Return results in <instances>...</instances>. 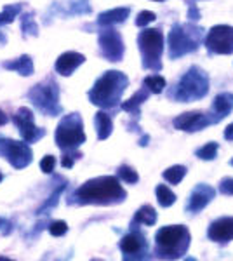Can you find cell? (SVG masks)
Listing matches in <instances>:
<instances>
[{
  "label": "cell",
  "mask_w": 233,
  "mask_h": 261,
  "mask_svg": "<svg viewBox=\"0 0 233 261\" xmlns=\"http://www.w3.org/2000/svg\"><path fill=\"white\" fill-rule=\"evenodd\" d=\"M120 251L123 260H144L148 255V242L143 234L130 232L120 239Z\"/></svg>",
  "instance_id": "cell-13"
},
{
  "label": "cell",
  "mask_w": 233,
  "mask_h": 261,
  "mask_svg": "<svg viewBox=\"0 0 233 261\" xmlns=\"http://www.w3.org/2000/svg\"><path fill=\"white\" fill-rule=\"evenodd\" d=\"M86 63V56L80 54L75 51H66L56 59L54 63V70L56 73H59L61 77H70L80 65Z\"/></svg>",
  "instance_id": "cell-17"
},
{
  "label": "cell",
  "mask_w": 233,
  "mask_h": 261,
  "mask_svg": "<svg viewBox=\"0 0 233 261\" xmlns=\"http://www.w3.org/2000/svg\"><path fill=\"white\" fill-rule=\"evenodd\" d=\"M54 167H56L54 155H45V157L40 160V169H42V172H45V174H51V172L54 171Z\"/></svg>",
  "instance_id": "cell-34"
},
{
  "label": "cell",
  "mask_w": 233,
  "mask_h": 261,
  "mask_svg": "<svg viewBox=\"0 0 233 261\" xmlns=\"http://www.w3.org/2000/svg\"><path fill=\"white\" fill-rule=\"evenodd\" d=\"M207 93H209V77L199 66H192L176 84L171 98L179 103H188V101L202 100Z\"/></svg>",
  "instance_id": "cell-4"
},
{
  "label": "cell",
  "mask_w": 233,
  "mask_h": 261,
  "mask_svg": "<svg viewBox=\"0 0 233 261\" xmlns=\"http://www.w3.org/2000/svg\"><path fill=\"white\" fill-rule=\"evenodd\" d=\"M19 12H21V3H7L2 12H0V26L12 23Z\"/></svg>",
  "instance_id": "cell-27"
},
{
  "label": "cell",
  "mask_w": 233,
  "mask_h": 261,
  "mask_svg": "<svg viewBox=\"0 0 233 261\" xmlns=\"http://www.w3.org/2000/svg\"><path fill=\"white\" fill-rule=\"evenodd\" d=\"M66 232H68V225H66V221H63V220L52 221V223L49 225V234H51L52 237H63Z\"/></svg>",
  "instance_id": "cell-32"
},
{
  "label": "cell",
  "mask_w": 233,
  "mask_h": 261,
  "mask_svg": "<svg viewBox=\"0 0 233 261\" xmlns=\"http://www.w3.org/2000/svg\"><path fill=\"white\" fill-rule=\"evenodd\" d=\"M54 139L59 150L75 151L80 144L86 143V132H84V121L79 114H70L59 121L54 132Z\"/></svg>",
  "instance_id": "cell-7"
},
{
  "label": "cell",
  "mask_w": 233,
  "mask_h": 261,
  "mask_svg": "<svg viewBox=\"0 0 233 261\" xmlns=\"http://www.w3.org/2000/svg\"><path fill=\"white\" fill-rule=\"evenodd\" d=\"M155 195H157V200L162 207H169L176 202V195L172 193V190L169 188L167 185H157Z\"/></svg>",
  "instance_id": "cell-24"
},
{
  "label": "cell",
  "mask_w": 233,
  "mask_h": 261,
  "mask_svg": "<svg viewBox=\"0 0 233 261\" xmlns=\"http://www.w3.org/2000/svg\"><path fill=\"white\" fill-rule=\"evenodd\" d=\"M0 157L5 158L14 169L28 167L33 162V151L26 141H16L10 137H0Z\"/></svg>",
  "instance_id": "cell-9"
},
{
  "label": "cell",
  "mask_w": 233,
  "mask_h": 261,
  "mask_svg": "<svg viewBox=\"0 0 233 261\" xmlns=\"http://www.w3.org/2000/svg\"><path fill=\"white\" fill-rule=\"evenodd\" d=\"M2 68L9 70V72H14V73H19L21 77H30V75H33V72H35L33 59H31V56H28V54H23L17 59H7V61L2 63Z\"/></svg>",
  "instance_id": "cell-18"
},
{
  "label": "cell",
  "mask_w": 233,
  "mask_h": 261,
  "mask_svg": "<svg viewBox=\"0 0 233 261\" xmlns=\"http://www.w3.org/2000/svg\"><path fill=\"white\" fill-rule=\"evenodd\" d=\"M153 2H164V0H153Z\"/></svg>",
  "instance_id": "cell-41"
},
{
  "label": "cell",
  "mask_w": 233,
  "mask_h": 261,
  "mask_svg": "<svg viewBox=\"0 0 233 261\" xmlns=\"http://www.w3.org/2000/svg\"><path fill=\"white\" fill-rule=\"evenodd\" d=\"M127 197L116 176H100L80 185L70 195L68 204L77 206H115Z\"/></svg>",
  "instance_id": "cell-1"
},
{
  "label": "cell",
  "mask_w": 233,
  "mask_h": 261,
  "mask_svg": "<svg viewBox=\"0 0 233 261\" xmlns=\"http://www.w3.org/2000/svg\"><path fill=\"white\" fill-rule=\"evenodd\" d=\"M218 148H220V144H218L216 141H211V143H207L206 146L197 150V157L202 158V160H213V158H216V155H218Z\"/></svg>",
  "instance_id": "cell-29"
},
{
  "label": "cell",
  "mask_w": 233,
  "mask_h": 261,
  "mask_svg": "<svg viewBox=\"0 0 233 261\" xmlns=\"http://www.w3.org/2000/svg\"><path fill=\"white\" fill-rule=\"evenodd\" d=\"M79 157H80L79 151H65V155H63V158H61V165L65 169L73 167V164H75V158H79Z\"/></svg>",
  "instance_id": "cell-35"
},
{
  "label": "cell",
  "mask_w": 233,
  "mask_h": 261,
  "mask_svg": "<svg viewBox=\"0 0 233 261\" xmlns=\"http://www.w3.org/2000/svg\"><path fill=\"white\" fill-rule=\"evenodd\" d=\"M143 68L160 72L162 70V52H164V35L158 28H144L137 35Z\"/></svg>",
  "instance_id": "cell-6"
},
{
  "label": "cell",
  "mask_w": 233,
  "mask_h": 261,
  "mask_svg": "<svg viewBox=\"0 0 233 261\" xmlns=\"http://www.w3.org/2000/svg\"><path fill=\"white\" fill-rule=\"evenodd\" d=\"M155 19H157L155 12H151V10H141V12L137 14V17H136V24L139 28H144V26H148L150 23H153Z\"/></svg>",
  "instance_id": "cell-33"
},
{
  "label": "cell",
  "mask_w": 233,
  "mask_h": 261,
  "mask_svg": "<svg viewBox=\"0 0 233 261\" xmlns=\"http://www.w3.org/2000/svg\"><path fill=\"white\" fill-rule=\"evenodd\" d=\"M213 110L218 115V119H223L225 115H228L233 110V94L232 93H221L214 98Z\"/></svg>",
  "instance_id": "cell-21"
},
{
  "label": "cell",
  "mask_w": 233,
  "mask_h": 261,
  "mask_svg": "<svg viewBox=\"0 0 233 261\" xmlns=\"http://www.w3.org/2000/svg\"><path fill=\"white\" fill-rule=\"evenodd\" d=\"M199 33V30L193 26H183V24H174L169 33V58L178 59L185 54L197 51L199 47V38L193 35Z\"/></svg>",
  "instance_id": "cell-8"
},
{
  "label": "cell",
  "mask_w": 233,
  "mask_h": 261,
  "mask_svg": "<svg viewBox=\"0 0 233 261\" xmlns=\"http://www.w3.org/2000/svg\"><path fill=\"white\" fill-rule=\"evenodd\" d=\"M12 122L16 124L23 141H26L28 144L37 143L38 139H42V137L45 136V130L35 126L33 112L26 107H21L19 110L12 115Z\"/></svg>",
  "instance_id": "cell-12"
},
{
  "label": "cell",
  "mask_w": 233,
  "mask_h": 261,
  "mask_svg": "<svg viewBox=\"0 0 233 261\" xmlns=\"http://www.w3.org/2000/svg\"><path fill=\"white\" fill-rule=\"evenodd\" d=\"M2 223H3V221H2V220H0V228H2Z\"/></svg>",
  "instance_id": "cell-42"
},
{
  "label": "cell",
  "mask_w": 233,
  "mask_h": 261,
  "mask_svg": "<svg viewBox=\"0 0 233 261\" xmlns=\"http://www.w3.org/2000/svg\"><path fill=\"white\" fill-rule=\"evenodd\" d=\"M2 179H3V174H2V172H0V183H2Z\"/></svg>",
  "instance_id": "cell-40"
},
{
  "label": "cell",
  "mask_w": 233,
  "mask_h": 261,
  "mask_svg": "<svg viewBox=\"0 0 233 261\" xmlns=\"http://www.w3.org/2000/svg\"><path fill=\"white\" fill-rule=\"evenodd\" d=\"M134 223L144 225V227H153L157 223V213L151 206H143L137 209L136 216H134Z\"/></svg>",
  "instance_id": "cell-23"
},
{
  "label": "cell",
  "mask_w": 233,
  "mask_h": 261,
  "mask_svg": "<svg viewBox=\"0 0 233 261\" xmlns=\"http://www.w3.org/2000/svg\"><path fill=\"white\" fill-rule=\"evenodd\" d=\"M216 122L214 119H209L202 112H188V114H183L179 117L174 119V128L178 130H188V132H195V130H202L207 128L209 124Z\"/></svg>",
  "instance_id": "cell-14"
},
{
  "label": "cell",
  "mask_w": 233,
  "mask_h": 261,
  "mask_svg": "<svg viewBox=\"0 0 233 261\" xmlns=\"http://www.w3.org/2000/svg\"><path fill=\"white\" fill-rule=\"evenodd\" d=\"M190 16H192V19H197V17H200V14L197 12V9L193 5L190 7Z\"/></svg>",
  "instance_id": "cell-39"
},
{
  "label": "cell",
  "mask_w": 233,
  "mask_h": 261,
  "mask_svg": "<svg viewBox=\"0 0 233 261\" xmlns=\"http://www.w3.org/2000/svg\"><path fill=\"white\" fill-rule=\"evenodd\" d=\"M129 86V79L125 73L118 70H108L94 82L93 89L87 93L89 101L103 110L116 108L122 101L123 91Z\"/></svg>",
  "instance_id": "cell-2"
},
{
  "label": "cell",
  "mask_w": 233,
  "mask_h": 261,
  "mask_svg": "<svg viewBox=\"0 0 233 261\" xmlns=\"http://www.w3.org/2000/svg\"><path fill=\"white\" fill-rule=\"evenodd\" d=\"M185 176H186L185 165H172V167H169L164 171V179L171 183V185H179Z\"/></svg>",
  "instance_id": "cell-25"
},
{
  "label": "cell",
  "mask_w": 233,
  "mask_h": 261,
  "mask_svg": "<svg viewBox=\"0 0 233 261\" xmlns=\"http://www.w3.org/2000/svg\"><path fill=\"white\" fill-rule=\"evenodd\" d=\"M206 47L213 54H232L233 52V26L218 24L213 26L206 37Z\"/></svg>",
  "instance_id": "cell-11"
},
{
  "label": "cell",
  "mask_w": 233,
  "mask_h": 261,
  "mask_svg": "<svg viewBox=\"0 0 233 261\" xmlns=\"http://www.w3.org/2000/svg\"><path fill=\"white\" fill-rule=\"evenodd\" d=\"M188 228L183 225H169L162 227L155 234V256L160 260H179L186 255L190 248Z\"/></svg>",
  "instance_id": "cell-3"
},
{
  "label": "cell",
  "mask_w": 233,
  "mask_h": 261,
  "mask_svg": "<svg viewBox=\"0 0 233 261\" xmlns=\"http://www.w3.org/2000/svg\"><path fill=\"white\" fill-rule=\"evenodd\" d=\"M21 30H23L24 37H37L38 35V26L33 19V12H26L21 16Z\"/></svg>",
  "instance_id": "cell-26"
},
{
  "label": "cell",
  "mask_w": 233,
  "mask_h": 261,
  "mask_svg": "<svg viewBox=\"0 0 233 261\" xmlns=\"http://www.w3.org/2000/svg\"><path fill=\"white\" fill-rule=\"evenodd\" d=\"M98 42H100V52L105 59L112 63L122 61L125 47H123V40L118 31L114 28H105L98 35Z\"/></svg>",
  "instance_id": "cell-10"
},
{
  "label": "cell",
  "mask_w": 233,
  "mask_h": 261,
  "mask_svg": "<svg viewBox=\"0 0 233 261\" xmlns=\"http://www.w3.org/2000/svg\"><path fill=\"white\" fill-rule=\"evenodd\" d=\"M148 96H150V91H148L146 87H143V89L137 91V93L134 94V96L130 98L129 101H123L122 110H125L127 114L136 115V117H137V115H139V107L148 100Z\"/></svg>",
  "instance_id": "cell-22"
},
{
  "label": "cell",
  "mask_w": 233,
  "mask_h": 261,
  "mask_svg": "<svg viewBox=\"0 0 233 261\" xmlns=\"http://www.w3.org/2000/svg\"><path fill=\"white\" fill-rule=\"evenodd\" d=\"M214 197H216V190H214L213 186L206 185V183H200V185H197L195 188H193V192L190 193L186 209H188L192 214L199 213V211H202Z\"/></svg>",
  "instance_id": "cell-15"
},
{
  "label": "cell",
  "mask_w": 233,
  "mask_h": 261,
  "mask_svg": "<svg viewBox=\"0 0 233 261\" xmlns=\"http://www.w3.org/2000/svg\"><path fill=\"white\" fill-rule=\"evenodd\" d=\"M63 190H65V185H63V186H59V188L56 190V192L52 193V195L49 197V199L45 200L44 204H42V206H40V209H38V213H37V214H42V213L45 214V211H49V209H52V207H54V206H58V199H59V195H61V192H63Z\"/></svg>",
  "instance_id": "cell-31"
},
{
  "label": "cell",
  "mask_w": 233,
  "mask_h": 261,
  "mask_svg": "<svg viewBox=\"0 0 233 261\" xmlns=\"http://www.w3.org/2000/svg\"><path fill=\"white\" fill-rule=\"evenodd\" d=\"M116 174H118V178L122 179V181L129 183V185H134V183L139 181V176H137V172L134 171L132 167H129V165H120L118 171H116Z\"/></svg>",
  "instance_id": "cell-30"
},
{
  "label": "cell",
  "mask_w": 233,
  "mask_h": 261,
  "mask_svg": "<svg viewBox=\"0 0 233 261\" xmlns=\"http://www.w3.org/2000/svg\"><path fill=\"white\" fill-rule=\"evenodd\" d=\"M144 86L150 93H155V94H160L162 91L165 89V79L160 75H150L144 79Z\"/></svg>",
  "instance_id": "cell-28"
},
{
  "label": "cell",
  "mask_w": 233,
  "mask_h": 261,
  "mask_svg": "<svg viewBox=\"0 0 233 261\" xmlns=\"http://www.w3.org/2000/svg\"><path fill=\"white\" fill-rule=\"evenodd\" d=\"M232 164H233V160H232Z\"/></svg>",
  "instance_id": "cell-43"
},
{
  "label": "cell",
  "mask_w": 233,
  "mask_h": 261,
  "mask_svg": "<svg viewBox=\"0 0 233 261\" xmlns=\"http://www.w3.org/2000/svg\"><path fill=\"white\" fill-rule=\"evenodd\" d=\"M220 192L225 195H233V178H225L220 183Z\"/></svg>",
  "instance_id": "cell-36"
},
{
  "label": "cell",
  "mask_w": 233,
  "mask_h": 261,
  "mask_svg": "<svg viewBox=\"0 0 233 261\" xmlns=\"http://www.w3.org/2000/svg\"><path fill=\"white\" fill-rule=\"evenodd\" d=\"M94 128H96L98 139L105 141L112 136V130H114V122H112L110 115L107 112H98L94 115Z\"/></svg>",
  "instance_id": "cell-20"
},
{
  "label": "cell",
  "mask_w": 233,
  "mask_h": 261,
  "mask_svg": "<svg viewBox=\"0 0 233 261\" xmlns=\"http://www.w3.org/2000/svg\"><path fill=\"white\" fill-rule=\"evenodd\" d=\"M26 98L37 110L47 117H56L63 112L59 105V86L49 77L44 82H38L28 91Z\"/></svg>",
  "instance_id": "cell-5"
},
{
  "label": "cell",
  "mask_w": 233,
  "mask_h": 261,
  "mask_svg": "<svg viewBox=\"0 0 233 261\" xmlns=\"http://www.w3.org/2000/svg\"><path fill=\"white\" fill-rule=\"evenodd\" d=\"M225 137H227L228 141H233V122L228 126L227 129H225Z\"/></svg>",
  "instance_id": "cell-37"
},
{
  "label": "cell",
  "mask_w": 233,
  "mask_h": 261,
  "mask_svg": "<svg viewBox=\"0 0 233 261\" xmlns=\"http://www.w3.org/2000/svg\"><path fill=\"white\" fill-rule=\"evenodd\" d=\"M130 9L129 7H116V9L105 10L98 16V24L101 26H114V24H120L129 17Z\"/></svg>",
  "instance_id": "cell-19"
},
{
  "label": "cell",
  "mask_w": 233,
  "mask_h": 261,
  "mask_svg": "<svg viewBox=\"0 0 233 261\" xmlns=\"http://www.w3.org/2000/svg\"><path fill=\"white\" fill-rule=\"evenodd\" d=\"M7 122H9V117L5 115V112L0 110V126H5Z\"/></svg>",
  "instance_id": "cell-38"
},
{
  "label": "cell",
  "mask_w": 233,
  "mask_h": 261,
  "mask_svg": "<svg viewBox=\"0 0 233 261\" xmlns=\"http://www.w3.org/2000/svg\"><path fill=\"white\" fill-rule=\"evenodd\" d=\"M207 237L218 244H227L233 241V216L220 218L213 221L207 230Z\"/></svg>",
  "instance_id": "cell-16"
}]
</instances>
